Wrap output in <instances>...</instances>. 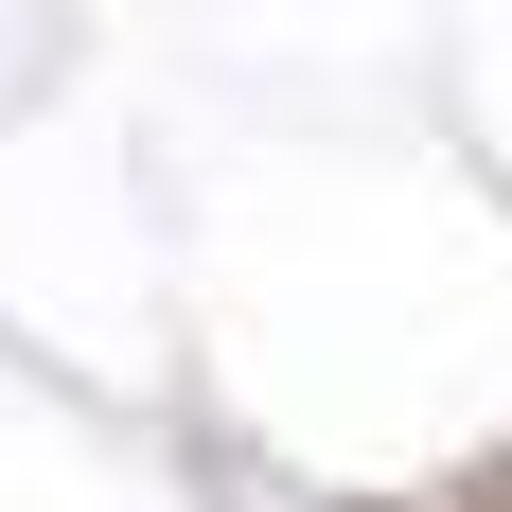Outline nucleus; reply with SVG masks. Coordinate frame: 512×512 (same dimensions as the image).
Returning a JSON list of instances; mask_svg holds the SVG:
<instances>
[{
    "mask_svg": "<svg viewBox=\"0 0 512 512\" xmlns=\"http://www.w3.org/2000/svg\"><path fill=\"white\" fill-rule=\"evenodd\" d=\"M354 512H389V495H354Z\"/></svg>",
    "mask_w": 512,
    "mask_h": 512,
    "instance_id": "f03ea898",
    "label": "nucleus"
},
{
    "mask_svg": "<svg viewBox=\"0 0 512 512\" xmlns=\"http://www.w3.org/2000/svg\"><path fill=\"white\" fill-rule=\"evenodd\" d=\"M477 512H512V442H495V460H477Z\"/></svg>",
    "mask_w": 512,
    "mask_h": 512,
    "instance_id": "f257e3e1",
    "label": "nucleus"
}]
</instances>
